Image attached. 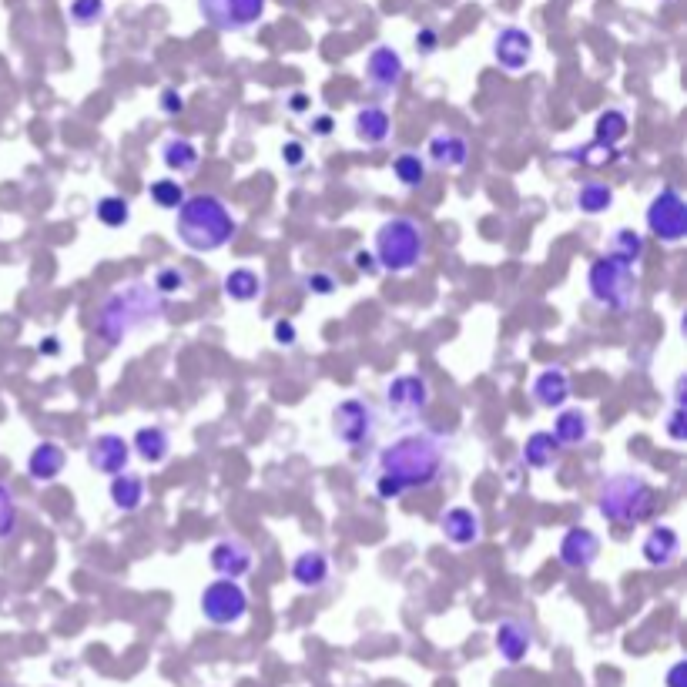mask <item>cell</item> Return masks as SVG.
<instances>
[{
  "label": "cell",
  "mask_w": 687,
  "mask_h": 687,
  "mask_svg": "<svg viewBox=\"0 0 687 687\" xmlns=\"http://www.w3.org/2000/svg\"><path fill=\"white\" fill-rule=\"evenodd\" d=\"M158 289V295H178V292H185L188 289V272L181 269V265H165V269H158L155 275V282H151Z\"/></svg>",
  "instance_id": "cell-40"
},
{
  "label": "cell",
  "mask_w": 687,
  "mask_h": 687,
  "mask_svg": "<svg viewBox=\"0 0 687 687\" xmlns=\"http://www.w3.org/2000/svg\"><path fill=\"white\" fill-rule=\"evenodd\" d=\"M641 557L647 567H657V570L674 567L677 557H681V537H677V530L667 527V523H657L641 543Z\"/></svg>",
  "instance_id": "cell-19"
},
{
  "label": "cell",
  "mask_w": 687,
  "mask_h": 687,
  "mask_svg": "<svg viewBox=\"0 0 687 687\" xmlns=\"http://www.w3.org/2000/svg\"><path fill=\"white\" fill-rule=\"evenodd\" d=\"M64 466H68V453H64V446L57 440H41L27 456V476L37 483L57 480L64 473Z\"/></svg>",
  "instance_id": "cell-22"
},
{
  "label": "cell",
  "mask_w": 687,
  "mask_h": 687,
  "mask_svg": "<svg viewBox=\"0 0 687 687\" xmlns=\"http://www.w3.org/2000/svg\"><path fill=\"white\" fill-rule=\"evenodd\" d=\"M664 4H671V0H664Z\"/></svg>",
  "instance_id": "cell-51"
},
{
  "label": "cell",
  "mask_w": 687,
  "mask_h": 687,
  "mask_svg": "<svg viewBox=\"0 0 687 687\" xmlns=\"http://www.w3.org/2000/svg\"><path fill=\"white\" fill-rule=\"evenodd\" d=\"M329 574H332V564H329V557L322 550H302L299 557L292 560V580L302 590L326 587L329 584Z\"/></svg>",
  "instance_id": "cell-25"
},
{
  "label": "cell",
  "mask_w": 687,
  "mask_h": 687,
  "mask_svg": "<svg viewBox=\"0 0 687 687\" xmlns=\"http://www.w3.org/2000/svg\"><path fill=\"white\" fill-rule=\"evenodd\" d=\"M131 453H135L141 463L161 466L171 456V433L165 426H141L135 433V440H131Z\"/></svg>",
  "instance_id": "cell-26"
},
{
  "label": "cell",
  "mask_w": 687,
  "mask_h": 687,
  "mask_svg": "<svg viewBox=\"0 0 687 687\" xmlns=\"http://www.w3.org/2000/svg\"><path fill=\"white\" fill-rule=\"evenodd\" d=\"M684 386H687V379L681 376V379H677V386H674V406H671V413H667V419H664V433H667V440H671V443H687Z\"/></svg>",
  "instance_id": "cell-35"
},
{
  "label": "cell",
  "mask_w": 687,
  "mask_h": 687,
  "mask_svg": "<svg viewBox=\"0 0 687 687\" xmlns=\"http://www.w3.org/2000/svg\"><path fill=\"white\" fill-rule=\"evenodd\" d=\"M104 11H108L104 0H71L68 4V17L74 27H94L98 21H104Z\"/></svg>",
  "instance_id": "cell-38"
},
{
  "label": "cell",
  "mask_w": 687,
  "mask_h": 687,
  "mask_svg": "<svg viewBox=\"0 0 687 687\" xmlns=\"http://www.w3.org/2000/svg\"><path fill=\"white\" fill-rule=\"evenodd\" d=\"M108 496H111L114 510H121V513H138L141 507H145L148 486H145V480H141L138 473L121 470V473H114V476H111Z\"/></svg>",
  "instance_id": "cell-24"
},
{
  "label": "cell",
  "mask_w": 687,
  "mask_h": 687,
  "mask_svg": "<svg viewBox=\"0 0 687 687\" xmlns=\"http://www.w3.org/2000/svg\"><path fill=\"white\" fill-rule=\"evenodd\" d=\"M610 252L620 255L624 262L637 265L644 259V235L634 232V228H617L614 232V242H610Z\"/></svg>",
  "instance_id": "cell-37"
},
{
  "label": "cell",
  "mask_w": 687,
  "mask_h": 687,
  "mask_svg": "<svg viewBox=\"0 0 687 687\" xmlns=\"http://www.w3.org/2000/svg\"><path fill=\"white\" fill-rule=\"evenodd\" d=\"M403 74H406V61L396 47H389V44L372 47L366 57V81L372 91H379V94L396 91L399 84H403Z\"/></svg>",
  "instance_id": "cell-15"
},
{
  "label": "cell",
  "mask_w": 687,
  "mask_h": 687,
  "mask_svg": "<svg viewBox=\"0 0 687 687\" xmlns=\"http://www.w3.org/2000/svg\"><path fill=\"white\" fill-rule=\"evenodd\" d=\"M198 607H202V617L212 627H235L248 617V594L238 580L218 577L215 584H208L202 590Z\"/></svg>",
  "instance_id": "cell-9"
},
{
  "label": "cell",
  "mask_w": 687,
  "mask_h": 687,
  "mask_svg": "<svg viewBox=\"0 0 687 687\" xmlns=\"http://www.w3.org/2000/svg\"><path fill=\"white\" fill-rule=\"evenodd\" d=\"M161 316H165V295H158L151 282H128L101 302L94 316V336L104 346H121L124 339H131Z\"/></svg>",
  "instance_id": "cell-2"
},
{
  "label": "cell",
  "mask_w": 687,
  "mask_h": 687,
  "mask_svg": "<svg viewBox=\"0 0 687 687\" xmlns=\"http://www.w3.org/2000/svg\"><path fill=\"white\" fill-rule=\"evenodd\" d=\"M131 456H135L131 453V443L118 433L94 436V440L88 443V450H84V460H88L91 470L101 473V476H114V473L128 470Z\"/></svg>",
  "instance_id": "cell-12"
},
{
  "label": "cell",
  "mask_w": 687,
  "mask_h": 687,
  "mask_svg": "<svg viewBox=\"0 0 687 687\" xmlns=\"http://www.w3.org/2000/svg\"><path fill=\"white\" fill-rule=\"evenodd\" d=\"M600 557V537L584 523H577V527H570L564 537H560V547H557V560L564 564L567 570H590L597 564Z\"/></svg>",
  "instance_id": "cell-14"
},
{
  "label": "cell",
  "mask_w": 687,
  "mask_h": 687,
  "mask_svg": "<svg viewBox=\"0 0 687 687\" xmlns=\"http://www.w3.org/2000/svg\"><path fill=\"white\" fill-rule=\"evenodd\" d=\"M493 644L507 664H520V661H527L533 651V631H530V624H523V620L507 617L496 624Z\"/></svg>",
  "instance_id": "cell-17"
},
{
  "label": "cell",
  "mask_w": 687,
  "mask_h": 687,
  "mask_svg": "<svg viewBox=\"0 0 687 687\" xmlns=\"http://www.w3.org/2000/svg\"><path fill=\"white\" fill-rule=\"evenodd\" d=\"M94 218H98L104 228H124L131 222V202L121 195H104L98 198V205H94Z\"/></svg>",
  "instance_id": "cell-34"
},
{
  "label": "cell",
  "mask_w": 687,
  "mask_h": 687,
  "mask_svg": "<svg viewBox=\"0 0 687 687\" xmlns=\"http://www.w3.org/2000/svg\"><path fill=\"white\" fill-rule=\"evenodd\" d=\"M17 530V500L7 483H0V543L11 540Z\"/></svg>",
  "instance_id": "cell-41"
},
{
  "label": "cell",
  "mask_w": 687,
  "mask_h": 687,
  "mask_svg": "<svg viewBox=\"0 0 687 687\" xmlns=\"http://www.w3.org/2000/svg\"><path fill=\"white\" fill-rule=\"evenodd\" d=\"M436 47H440V34H436L433 27H419V31H416V51L419 54H433Z\"/></svg>",
  "instance_id": "cell-47"
},
{
  "label": "cell",
  "mask_w": 687,
  "mask_h": 687,
  "mask_svg": "<svg viewBox=\"0 0 687 687\" xmlns=\"http://www.w3.org/2000/svg\"><path fill=\"white\" fill-rule=\"evenodd\" d=\"M553 436L560 446H584L590 440V416L584 409H560L553 419Z\"/></svg>",
  "instance_id": "cell-29"
},
{
  "label": "cell",
  "mask_w": 687,
  "mask_h": 687,
  "mask_svg": "<svg viewBox=\"0 0 687 687\" xmlns=\"http://www.w3.org/2000/svg\"><path fill=\"white\" fill-rule=\"evenodd\" d=\"M376 433H379V416L372 403H366L362 396H349L332 406V436L342 446L362 450V446H372Z\"/></svg>",
  "instance_id": "cell-7"
},
{
  "label": "cell",
  "mask_w": 687,
  "mask_h": 687,
  "mask_svg": "<svg viewBox=\"0 0 687 687\" xmlns=\"http://www.w3.org/2000/svg\"><path fill=\"white\" fill-rule=\"evenodd\" d=\"M222 289H225V295L232 302L248 305V302H255L265 292V282H262V275L255 272V269H245V265H242V269H232V272L225 275Z\"/></svg>",
  "instance_id": "cell-30"
},
{
  "label": "cell",
  "mask_w": 687,
  "mask_h": 687,
  "mask_svg": "<svg viewBox=\"0 0 687 687\" xmlns=\"http://www.w3.org/2000/svg\"><path fill=\"white\" fill-rule=\"evenodd\" d=\"M533 57V37L523 27L510 24L493 37V61L507 74H520Z\"/></svg>",
  "instance_id": "cell-16"
},
{
  "label": "cell",
  "mask_w": 687,
  "mask_h": 687,
  "mask_svg": "<svg viewBox=\"0 0 687 687\" xmlns=\"http://www.w3.org/2000/svg\"><path fill=\"white\" fill-rule=\"evenodd\" d=\"M158 108L165 114H181V111H185V98H181L178 88H165V91H161V98H158Z\"/></svg>",
  "instance_id": "cell-44"
},
{
  "label": "cell",
  "mask_w": 687,
  "mask_h": 687,
  "mask_svg": "<svg viewBox=\"0 0 687 687\" xmlns=\"http://www.w3.org/2000/svg\"><path fill=\"white\" fill-rule=\"evenodd\" d=\"M644 222L661 245H681L687 238V198L674 185H664L647 205Z\"/></svg>",
  "instance_id": "cell-8"
},
{
  "label": "cell",
  "mask_w": 687,
  "mask_h": 687,
  "mask_svg": "<svg viewBox=\"0 0 687 687\" xmlns=\"http://www.w3.org/2000/svg\"><path fill=\"white\" fill-rule=\"evenodd\" d=\"M393 175L403 188H419L426 181V158L416 151H399L393 158Z\"/></svg>",
  "instance_id": "cell-33"
},
{
  "label": "cell",
  "mask_w": 687,
  "mask_h": 687,
  "mask_svg": "<svg viewBox=\"0 0 687 687\" xmlns=\"http://www.w3.org/2000/svg\"><path fill=\"white\" fill-rule=\"evenodd\" d=\"M564 158L570 161V165H594V168H600V165H610V161H614V148L600 145V141H590V145H584V148L567 151Z\"/></svg>",
  "instance_id": "cell-39"
},
{
  "label": "cell",
  "mask_w": 687,
  "mask_h": 687,
  "mask_svg": "<svg viewBox=\"0 0 687 687\" xmlns=\"http://www.w3.org/2000/svg\"><path fill=\"white\" fill-rule=\"evenodd\" d=\"M305 289H309L312 295H332L339 285H336V279H332L329 272H309V275H305Z\"/></svg>",
  "instance_id": "cell-42"
},
{
  "label": "cell",
  "mask_w": 687,
  "mask_h": 687,
  "mask_svg": "<svg viewBox=\"0 0 687 687\" xmlns=\"http://www.w3.org/2000/svg\"><path fill=\"white\" fill-rule=\"evenodd\" d=\"M446 456H450V443L440 433H429V429L403 433L379 453L376 496L379 500H399L406 493L429 490V486L440 483Z\"/></svg>",
  "instance_id": "cell-1"
},
{
  "label": "cell",
  "mask_w": 687,
  "mask_h": 687,
  "mask_svg": "<svg viewBox=\"0 0 687 687\" xmlns=\"http://www.w3.org/2000/svg\"><path fill=\"white\" fill-rule=\"evenodd\" d=\"M657 510V490L641 473H614L597 486V513L614 527H637Z\"/></svg>",
  "instance_id": "cell-4"
},
{
  "label": "cell",
  "mask_w": 687,
  "mask_h": 687,
  "mask_svg": "<svg viewBox=\"0 0 687 687\" xmlns=\"http://www.w3.org/2000/svg\"><path fill=\"white\" fill-rule=\"evenodd\" d=\"M560 450H564V446L557 443V436L547 433V429H537V433H530L527 443H523L520 460L523 466H530V470H550V466H557Z\"/></svg>",
  "instance_id": "cell-27"
},
{
  "label": "cell",
  "mask_w": 687,
  "mask_h": 687,
  "mask_svg": "<svg viewBox=\"0 0 687 687\" xmlns=\"http://www.w3.org/2000/svg\"><path fill=\"white\" fill-rule=\"evenodd\" d=\"M352 131H356V138L362 141V145L379 148V145H386L389 135H393V118H389V111L383 108V104H366V108L356 111Z\"/></svg>",
  "instance_id": "cell-23"
},
{
  "label": "cell",
  "mask_w": 687,
  "mask_h": 687,
  "mask_svg": "<svg viewBox=\"0 0 687 687\" xmlns=\"http://www.w3.org/2000/svg\"><path fill=\"white\" fill-rule=\"evenodd\" d=\"M175 212H178L175 235L188 252L212 255L238 235V222H235L232 208L225 205V198H218L212 192L188 195Z\"/></svg>",
  "instance_id": "cell-3"
},
{
  "label": "cell",
  "mask_w": 687,
  "mask_h": 687,
  "mask_svg": "<svg viewBox=\"0 0 687 687\" xmlns=\"http://www.w3.org/2000/svg\"><path fill=\"white\" fill-rule=\"evenodd\" d=\"M372 255H376L379 269L393 272V275H406V272L419 269L426 259L423 225L406 215L386 218V222L376 228V248H372Z\"/></svg>",
  "instance_id": "cell-5"
},
{
  "label": "cell",
  "mask_w": 687,
  "mask_h": 687,
  "mask_svg": "<svg viewBox=\"0 0 687 687\" xmlns=\"http://www.w3.org/2000/svg\"><path fill=\"white\" fill-rule=\"evenodd\" d=\"M443 537L453 543V547H473L483 537V520L480 513L470 507H450L440 520Z\"/></svg>",
  "instance_id": "cell-21"
},
{
  "label": "cell",
  "mask_w": 687,
  "mask_h": 687,
  "mask_svg": "<svg viewBox=\"0 0 687 687\" xmlns=\"http://www.w3.org/2000/svg\"><path fill=\"white\" fill-rule=\"evenodd\" d=\"M282 161H285V168H302L305 165V145H302V141H285V145H282Z\"/></svg>",
  "instance_id": "cell-45"
},
{
  "label": "cell",
  "mask_w": 687,
  "mask_h": 687,
  "mask_svg": "<svg viewBox=\"0 0 687 687\" xmlns=\"http://www.w3.org/2000/svg\"><path fill=\"white\" fill-rule=\"evenodd\" d=\"M289 111H292V114H305V111H309V94L295 91L292 98H289Z\"/></svg>",
  "instance_id": "cell-50"
},
{
  "label": "cell",
  "mask_w": 687,
  "mask_h": 687,
  "mask_svg": "<svg viewBox=\"0 0 687 687\" xmlns=\"http://www.w3.org/2000/svg\"><path fill=\"white\" fill-rule=\"evenodd\" d=\"M352 265H356L359 272H366L369 279H376V275L383 272V269H379V262H376V255H372V252H366V248H359V252L352 255Z\"/></svg>",
  "instance_id": "cell-46"
},
{
  "label": "cell",
  "mask_w": 687,
  "mask_h": 687,
  "mask_svg": "<svg viewBox=\"0 0 687 687\" xmlns=\"http://www.w3.org/2000/svg\"><path fill=\"white\" fill-rule=\"evenodd\" d=\"M587 292L597 305H604L610 312H627L637 299V272L631 262H624L620 255L607 252L600 259L590 262L587 269Z\"/></svg>",
  "instance_id": "cell-6"
},
{
  "label": "cell",
  "mask_w": 687,
  "mask_h": 687,
  "mask_svg": "<svg viewBox=\"0 0 687 687\" xmlns=\"http://www.w3.org/2000/svg\"><path fill=\"white\" fill-rule=\"evenodd\" d=\"M429 403H433V389H429V379L419 376V372H403V376H393L386 386V409L399 419V426L416 423L419 416L426 413Z\"/></svg>",
  "instance_id": "cell-10"
},
{
  "label": "cell",
  "mask_w": 687,
  "mask_h": 687,
  "mask_svg": "<svg viewBox=\"0 0 687 687\" xmlns=\"http://www.w3.org/2000/svg\"><path fill=\"white\" fill-rule=\"evenodd\" d=\"M161 161H165V168L175 171V175H195L198 165H202V151H198L195 141L171 135L165 145H161Z\"/></svg>",
  "instance_id": "cell-28"
},
{
  "label": "cell",
  "mask_w": 687,
  "mask_h": 687,
  "mask_svg": "<svg viewBox=\"0 0 687 687\" xmlns=\"http://www.w3.org/2000/svg\"><path fill=\"white\" fill-rule=\"evenodd\" d=\"M577 208L584 215H604L610 205H614V188L604 185V181H584L577 188Z\"/></svg>",
  "instance_id": "cell-32"
},
{
  "label": "cell",
  "mask_w": 687,
  "mask_h": 687,
  "mask_svg": "<svg viewBox=\"0 0 687 687\" xmlns=\"http://www.w3.org/2000/svg\"><path fill=\"white\" fill-rule=\"evenodd\" d=\"M252 564H255V550L248 547L242 537H222L212 543V550H208V567H212L218 577L242 580L248 570H252Z\"/></svg>",
  "instance_id": "cell-13"
},
{
  "label": "cell",
  "mask_w": 687,
  "mask_h": 687,
  "mask_svg": "<svg viewBox=\"0 0 687 687\" xmlns=\"http://www.w3.org/2000/svg\"><path fill=\"white\" fill-rule=\"evenodd\" d=\"M533 403L540 409H564V403L570 399V376L564 366H547L537 372L530 386Z\"/></svg>",
  "instance_id": "cell-20"
},
{
  "label": "cell",
  "mask_w": 687,
  "mask_h": 687,
  "mask_svg": "<svg viewBox=\"0 0 687 687\" xmlns=\"http://www.w3.org/2000/svg\"><path fill=\"white\" fill-rule=\"evenodd\" d=\"M470 141L463 135H453V131H443V135H433L426 145V158L429 165L443 168V171H463L470 165Z\"/></svg>",
  "instance_id": "cell-18"
},
{
  "label": "cell",
  "mask_w": 687,
  "mask_h": 687,
  "mask_svg": "<svg viewBox=\"0 0 687 687\" xmlns=\"http://www.w3.org/2000/svg\"><path fill=\"white\" fill-rule=\"evenodd\" d=\"M269 0H198V14L222 34H242L265 17Z\"/></svg>",
  "instance_id": "cell-11"
},
{
  "label": "cell",
  "mask_w": 687,
  "mask_h": 687,
  "mask_svg": "<svg viewBox=\"0 0 687 687\" xmlns=\"http://www.w3.org/2000/svg\"><path fill=\"white\" fill-rule=\"evenodd\" d=\"M272 336H275V342H279V346L292 349L295 342H299V329H295V322L279 319V322H275V326H272Z\"/></svg>",
  "instance_id": "cell-43"
},
{
  "label": "cell",
  "mask_w": 687,
  "mask_h": 687,
  "mask_svg": "<svg viewBox=\"0 0 687 687\" xmlns=\"http://www.w3.org/2000/svg\"><path fill=\"white\" fill-rule=\"evenodd\" d=\"M667 687H687V661H674L671 671H667L664 677Z\"/></svg>",
  "instance_id": "cell-48"
},
{
  "label": "cell",
  "mask_w": 687,
  "mask_h": 687,
  "mask_svg": "<svg viewBox=\"0 0 687 687\" xmlns=\"http://www.w3.org/2000/svg\"><path fill=\"white\" fill-rule=\"evenodd\" d=\"M627 135H631V118H627V111L607 108V111L597 114V121H594V141H600V145H607V148H617Z\"/></svg>",
  "instance_id": "cell-31"
},
{
  "label": "cell",
  "mask_w": 687,
  "mask_h": 687,
  "mask_svg": "<svg viewBox=\"0 0 687 687\" xmlns=\"http://www.w3.org/2000/svg\"><path fill=\"white\" fill-rule=\"evenodd\" d=\"M332 128H336V121H332L329 114H322V118L312 121V131H316L319 138H329V135H332Z\"/></svg>",
  "instance_id": "cell-49"
},
{
  "label": "cell",
  "mask_w": 687,
  "mask_h": 687,
  "mask_svg": "<svg viewBox=\"0 0 687 687\" xmlns=\"http://www.w3.org/2000/svg\"><path fill=\"white\" fill-rule=\"evenodd\" d=\"M148 198L155 202L158 208H165V212H175V208L185 202V185L175 178H158V181H151V188H148Z\"/></svg>",
  "instance_id": "cell-36"
}]
</instances>
